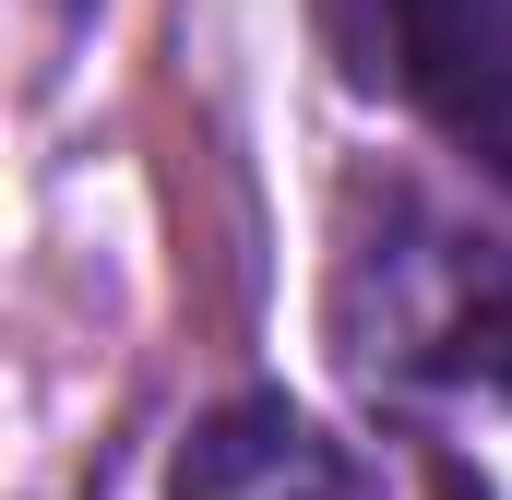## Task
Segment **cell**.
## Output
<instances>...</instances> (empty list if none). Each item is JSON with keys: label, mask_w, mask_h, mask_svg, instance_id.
<instances>
[{"label": "cell", "mask_w": 512, "mask_h": 500, "mask_svg": "<svg viewBox=\"0 0 512 500\" xmlns=\"http://www.w3.org/2000/svg\"><path fill=\"white\" fill-rule=\"evenodd\" d=\"M334 489V441L286 405V393H239L215 405L179 465H167V500H322Z\"/></svg>", "instance_id": "2"}, {"label": "cell", "mask_w": 512, "mask_h": 500, "mask_svg": "<svg viewBox=\"0 0 512 500\" xmlns=\"http://www.w3.org/2000/svg\"><path fill=\"white\" fill-rule=\"evenodd\" d=\"M465 370L489 381V393H512V274L477 298V310H465Z\"/></svg>", "instance_id": "3"}, {"label": "cell", "mask_w": 512, "mask_h": 500, "mask_svg": "<svg viewBox=\"0 0 512 500\" xmlns=\"http://www.w3.org/2000/svg\"><path fill=\"white\" fill-rule=\"evenodd\" d=\"M382 72L453 131L477 167L512 179V0H370Z\"/></svg>", "instance_id": "1"}]
</instances>
